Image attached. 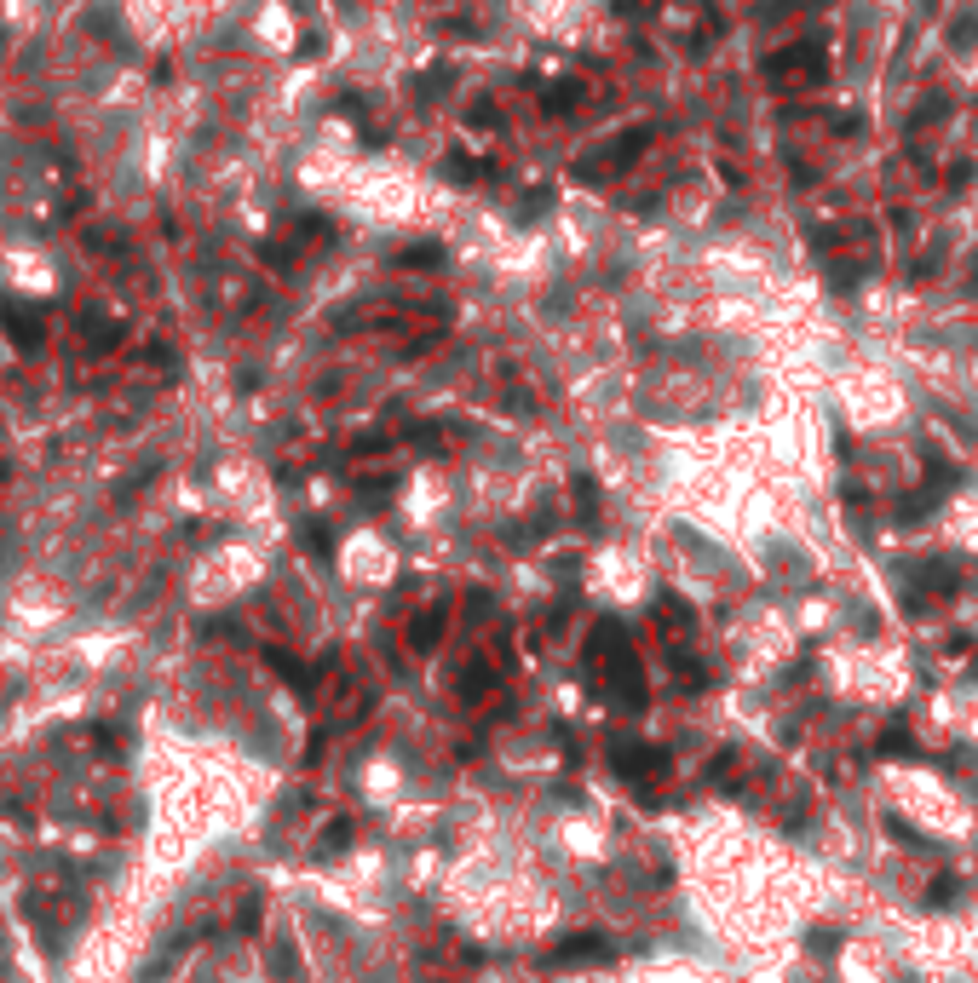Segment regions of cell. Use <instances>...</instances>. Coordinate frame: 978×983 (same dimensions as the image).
Segmentation results:
<instances>
[{"mask_svg":"<svg viewBox=\"0 0 978 983\" xmlns=\"http://www.w3.org/2000/svg\"><path fill=\"white\" fill-rule=\"evenodd\" d=\"M236 926H242V932H254V926H259V903H242V915H236Z\"/></svg>","mask_w":978,"mask_h":983,"instance_id":"obj_11","label":"cell"},{"mask_svg":"<svg viewBox=\"0 0 978 983\" xmlns=\"http://www.w3.org/2000/svg\"><path fill=\"white\" fill-rule=\"evenodd\" d=\"M881 754L886 759H915V736H909L904 725H886V731H881Z\"/></svg>","mask_w":978,"mask_h":983,"instance_id":"obj_7","label":"cell"},{"mask_svg":"<svg viewBox=\"0 0 978 983\" xmlns=\"http://www.w3.org/2000/svg\"><path fill=\"white\" fill-rule=\"evenodd\" d=\"M265 662L277 667V673H282V679H288V685H294V690H311V673H305V667L294 662V656H288V650H265Z\"/></svg>","mask_w":978,"mask_h":983,"instance_id":"obj_6","label":"cell"},{"mask_svg":"<svg viewBox=\"0 0 978 983\" xmlns=\"http://www.w3.org/2000/svg\"><path fill=\"white\" fill-rule=\"evenodd\" d=\"M443 627H449V610H443V604H432V610H426V616H415V627H409V650H438Z\"/></svg>","mask_w":978,"mask_h":983,"instance_id":"obj_5","label":"cell"},{"mask_svg":"<svg viewBox=\"0 0 978 983\" xmlns=\"http://www.w3.org/2000/svg\"><path fill=\"white\" fill-rule=\"evenodd\" d=\"M645 144H651V133H645V127H633V133L622 138V144H610V150H599V156H587L582 167H576V173H599V167L610 173V167H628V161L639 156V150H645Z\"/></svg>","mask_w":978,"mask_h":983,"instance_id":"obj_3","label":"cell"},{"mask_svg":"<svg viewBox=\"0 0 978 983\" xmlns=\"http://www.w3.org/2000/svg\"><path fill=\"white\" fill-rule=\"evenodd\" d=\"M576 506H582V524L599 518V495H593V483H587V478H576Z\"/></svg>","mask_w":978,"mask_h":983,"instance_id":"obj_9","label":"cell"},{"mask_svg":"<svg viewBox=\"0 0 978 983\" xmlns=\"http://www.w3.org/2000/svg\"><path fill=\"white\" fill-rule=\"evenodd\" d=\"M932 903H938V909L955 903V874H938V880H932Z\"/></svg>","mask_w":978,"mask_h":983,"instance_id":"obj_10","label":"cell"},{"mask_svg":"<svg viewBox=\"0 0 978 983\" xmlns=\"http://www.w3.org/2000/svg\"><path fill=\"white\" fill-rule=\"evenodd\" d=\"M812 949H817V955H829V949H840V938H835V932H812Z\"/></svg>","mask_w":978,"mask_h":983,"instance_id":"obj_12","label":"cell"},{"mask_svg":"<svg viewBox=\"0 0 978 983\" xmlns=\"http://www.w3.org/2000/svg\"><path fill=\"white\" fill-rule=\"evenodd\" d=\"M587 662L599 667L605 696H616L622 708H639V702H645V673H639V656H633L628 627H622V621H599V627H593Z\"/></svg>","mask_w":978,"mask_h":983,"instance_id":"obj_1","label":"cell"},{"mask_svg":"<svg viewBox=\"0 0 978 983\" xmlns=\"http://www.w3.org/2000/svg\"><path fill=\"white\" fill-rule=\"evenodd\" d=\"M610 765H616L628 782H639V788H651V782L668 777V754H662V748H645V742H622V748L610 754Z\"/></svg>","mask_w":978,"mask_h":983,"instance_id":"obj_2","label":"cell"},{"mask_svg":"<svg viewBox=\"0 0 978 983\" xmlns=\"http://www.w3.org/2000/svg\"><path fill=\"white\" fill-rule=\"evenodd\" d=\"M346 840H351V823H346V817H340V823H328L323 834H317V851H340V846H346Z\"/></svg>","mask_w":978,"mask_h":983,"instance_id":"obj_8","label":"cell"},{"mask_svg":"<svg viewBox=\"0 0 978 983\" xmlns=\"http://www.w3.org/2000/svg\"><path fill=\"white\" fill-rule=\"evenodd\" d=\"M610 943L593 938V932H576V938H564L559 949H547V966H576V961H605Z\"/></svg>","mask_w":978,"mask_h":983,"instance_id":"obj_4","label":"cell"}]
</instances>
